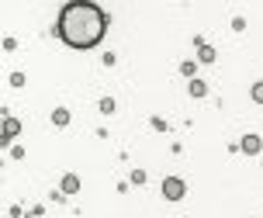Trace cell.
I'll list each match as a JSON object with an SVG mask.
<instances>
[{
    "label": "cell",
    "mask_w": 263,
    "mask_h": 218,
    "mask_svg": "<svg viewBox=\"0 0 263 218\" xmlns=\"http://www.w3.org/2000/svg\"><path fill=\"white\" fill-rule=\"evenodd\" d=\"M55 31L69 49H93L107 35V14L97 4H66L59 11Z\"/></svg>",
    "instance_id": "1"
},
{
    "label": "cell",
    "mask_w": 263,
    "mask_h": 218,
    "mask_svg": "<svg viewBox=\"0 0 263 218\" xmlns=\"http://www.w3.org/2000/svg\"><path fill=\"white\" fill-rule=\"evenodd\" d=\"M163 194H166L170 201H177V197H184V180H177V177L163 180Z\"/></svg>",
    "instance_id": "2"
}]
</instances>
